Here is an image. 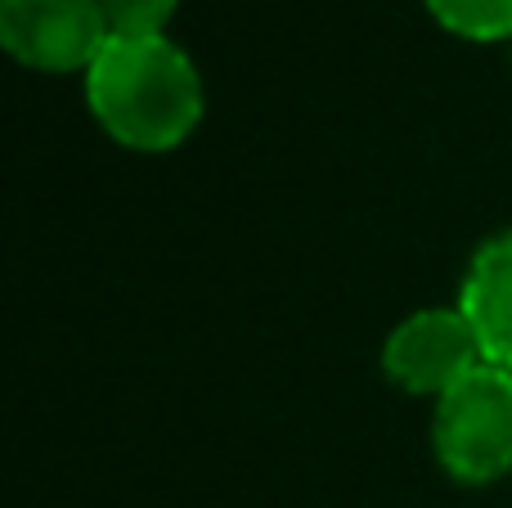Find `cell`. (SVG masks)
Instances as JSON below:
<instances>
[{
  "instance_id": "5b68a950",
  "label": "cell",
  "mask_w": 512,
  "mask_h": 508,
  "mask_svg": "<svg viewBox=\"0 0 512 508\" xmlns=\"http://www.w3.org/2000/svg\"><path fill=\"white\" fill-rule=\"evenodd\" d=\"M459 311L468 315L490 365L512 369V230H499L472 252L459 288Z\"/></svg>"
},
{
  "instance_id": "3957f363",
  "label": "cell",
  "mask_w": 512,
  "mask_h": 508,
  "mask_svg": "<svg viewBox=\"0 0 512 508\" xmlns=\"http://www.w3.org/2000/svg\"><path fill=\"white\" fill-rule=\"evenodd\" d=\"M477 365H486V356H481V342L459 306H423V311L405 315L382 342V369L409 396L441 401Z\"/></svg>"
},
{
  "instance_id": "277c9868",
  "label": "cell",
  "mask_w": 512,
  "mask_h": 508,
  "mask_svg": "<svg viewBox=\"0 0 512 508\" xmlns=\"http://www.w3.org/2000/svg\"><path fill=\"white\" fill-rule=\"evenodd\" d=\"M0 45L36 72H86L108 23L99 0H0Z\"/></svg>"
},
{
  "instance_id": "8992f818",
  "label": "cell",
  "mask_w": 512,
  "mask_h": 508,
  "mask_svg": "<svg viewBox=\"0 0 512 508\" xmlns=\"http://www.w3.org/2000/svg\"><path fill=\"white\" fill-rule=\"evenodd\" d=\"M427 14L463 41H512V0H423Z\"/></svg>"
},
{
  "instance_id": "7a4b0ae2",
  "label": "cell",
  "mask_w": 512,
  "mask_h": 508,
  "mask_svg": "<svg viewBox=\"0 0 512 508\" xmlns=\"http://www.w3.org/2000/svg\"><path fill=\"white\" fill-rule=\"evenodd\" d=\"M432 446L463 486H490L512 473V369L477 365L436 401Z\"/></svg>"
},
{
  "instance_id": "52a82bcc",
  "label": "cell",
  "mask_w": 512,
  "mask_h": 508,
  "mask_svg": "<svg viewBox=\"0 0 512 508\" xmlns=\"http://www.w3.org/2000/svg\"><path fill=\"white\" fill-rule=\"evenodd\" d=\"M108 36H167L180 0H99Z\"/></svg>"
},
{
  "instance_id": "6da1fadb",
  "label": "cell",
  "mask_w": 512,
  "mask_h": 508,
  "mask_svg": "<svg viewBox=\"0 0 512 508\" xmlns=\"http://www.w3.org/2000/svg\"><path fill=\"white\" fill-rule=\"evenodd\" d=\"M95 122L131 153H171L203 122V77L171 36H108L86 68Z\"/></svg>"
}]
</instances>
